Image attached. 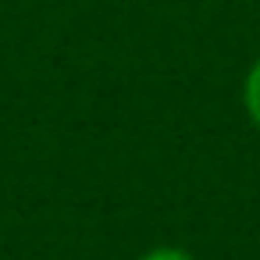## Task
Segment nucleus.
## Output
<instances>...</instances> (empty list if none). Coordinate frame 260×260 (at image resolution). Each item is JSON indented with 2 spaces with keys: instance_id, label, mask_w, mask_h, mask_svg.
I'll list each match as a JSON object with an SVG mask.
<instances>
[{
  "instance_id": "f257e3e1",
  "label": "nucleus",
  "mask_w": 260,
  "mask_h": 260,
  "mask_svg": "<svg viewBox=\"0 0 260 260\" xmlns=\"http://www.w3.org/2000/svg\"><path fill=\"white\" fill-rule=\"evenodd\" d=\"M246 107H249L253 125L260 128V61L253 64V72H249V79H246Z\"/></svg>"
},
{
  "instance_id": "f03ea898",
  "label": "nucleus",
  "mask_w": 260,
  "mask_h": 260,
  "mask_svg": "<svg viewBox=\"0 0 260 260\" xmlns=\"http://www.w3.org/2000/svg\"><path fill=\"white\" fill-rule=\"evenodd\" d=\"M143 260H192V256L182 253V249H153V253H146Z\"/></svg>"
}]
</instances>
